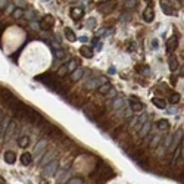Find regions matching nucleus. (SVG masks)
Listing matches in <instances>:
<instances>
[{
	"instance_id": "27",
	"label": "nucleus",
	"mask_w": 184,
	"mask_h": 184,
	"mask_svg": "<svg viewBox=\"0 0 184 184\" xmlns=\"http://www.w3.org/2000/svg\"><path fill=\"white\" fill-rule=\"evenodd\" d=\"M53 53H55V58H56V59H63V58L67 56V52L62 50V49H56Z\"/></svg>"
},
{
	"instance_id": "3",
	"label": "nucleus",
	"mask_w": 184,
	"mask_h": 184,
	"mask_svg": "<svg viewBox=\"0 0 184 184\" xmlns=\"http://www.w3.org/2000/svg\"><path fill=\"white\" fill-rule=\"evenodd\" d=\"M105 83H109L108 78H106V77H99V78H93V80H90V81H87V83H85V87L90 90H93V89L100 87L102 84H105Z\"/></svg>"
},
{
	"instance_id": "37",
	"label": "nucleus",
	"mask_w": 184,
	"mask_h": 184,
	"mask_svg": "<svg viewBox=\"0 0 184 184\" xmlns=\"http://www.w3.org/2000/svg\"><path fill=\"white\" fill-rule=\"evenodd\" d=\"M12 15H13V18H21L24 15V11H22V9H15Z\"/></svg>"
},
{
	"instance_id": "24",
	"label": "nucleus",
	"mask_w": 184,
	"mask_h": 184,
	"mask_svg": "<svg viewBox=\"0 0 184 184\" xmlns=\"http://www.w3.org/2000/svg\"><path fill=\"white\" fill-rule=\"evenodd\" d=\"M18 145H19V147H28V145H30V137L28 136H24V137H21V139L18 140Z\"/></svg>"
},
{
	"instance_id": "13",
	"label": "nucleus",
	"mask_w": 184,
	"mask_h": 184,
	"mask_svg": "<svg viewBox=\"0 0 184 184\" xmlns=\"http://www.w3.org/2000/svg\"><path fill=\"white\" fill-rule=\"evenodd\" d=\"M9 122H11L9 118H2V119H0V137H2L3 134H6V130L9 127Z\"/></svg>"
},
{
	"instance_id": "25",
	"label": "nucleus",
	"mask_w": 184,
	"mask_h": 184,
	"mask_svg": "<svg viewBox=\"0 0 184 184\" xmlns=\"http://www.w3.org/2000/svg\"><path fill=\"white\" fill-rule=\"evenodd\" d=\"M31 161H33V156L30 155V153H24L22 156H21V162H22V165H30L31 163Z\"/></svg>"
},
{
	"instance_id": "36",
	"label": "nucleus",
	"mask_w": 184,
	"mask_h": 184,
	"mask_svg": "<svg viewBox=\"0 0 184 184\" xmlns=\"http://www.w3.org/2000/svg\"><path fill=\"white\" fill-rule=\"evenodd\" d=\"M136 69H139L140 72H141V75H149L150 74V69L147 67H141V68H136Z\"/></svg>"
},
{
	"instance_id": "42",
	"label": "nucleus",
	"mask_w": 184,
	"mask_h": 184,
	"mask_svg": "<svg viewBox=\"0 0 184 184\" xmlns=\"http://www.w3.org/2000/svg\"><path fill=\"white\" fill-rule=\"evenodd\" d=\"M175 109H174V108H171V109H169V111H168V113H171V115H174V113H175Z\"/></svg>"
},
{
	"instance_id": "29",
	"label": "nucleus",
	"mask_w": 184,
	"mask_h": 184,
	"mask_svg": "<svg viewBox=\"0 0 184 184\" xmlns=\"http://www.w3.org/2000/svg\"><path fill=\"white\" fill-rule=\"evenodd\" d=\"M124 5L127 9H133L137 6V0H124Z\"/></svg>"
},
{
	"instance_id": "12",
	"label": "nucleus",
	"mask_w": 184,
	"mask_h": 184,
	"mask_svg": "<svg viewBox=\"0 0 184 184\" xmlns=\"http://www.w3.org/2000/svg\"><path fill=\"white\" fill-rule=\"evenodd\" d=\"M161 7H162V11L165 12L167 15H177V12L172 9V6L168 5L167 0H161Z\"/></svg>"
},
{
	"instance_id": "32",
	"label": "nucleus",
	"mask_w": 184,
	"mask_h": 184,
	"mask_svg": "<svg viewBox=\"0 0 184 184\" xmlns=\"http://www.w3.org/2000/svg\"><path fill=\"white\" fill-rule=\"evenodd\" d=\"M113 7H115V5H109V6H103V5H102L99 9H100V12H103V13H109Z\"/></svg>"
},
{
	"instance_id": "8",
	"label": "nucleus",
	"mask_w": 184,
	"mask_h": 184,
	"mask_svg": "<svg viewBox=\"0 0 184 184\" xmlns=\"http://www.w3.org/2000/svg\"><path fill=\"white\" fill-rule=\"evenodd\" d=\"M183 130H178L177 133L174 134V137H172V145H171V149L172 150H175V147H178L180 143H181V140H183Z\"/></svg>"
},
{
	"instance_id": "38",
	"label": "nucleus",
	"mask_w": 184,
	"mask_h": 184,
	"mask_svg": "<svg viewBox=\"0 0 184 184\" xmlns=\"http://www.w3.org/2000/svg\"><path fill=\"white\" fill-rule=\"evenodd\" d=\"M7 6V0H0V9H5Z\"/></svg>"
},
{
	"instance_id": "5",
	"label": "nucleus",
	"mask_w": 184,
	"mask_h": 184,
	"mask_svg": "<svg viewBox=\"0 0 184 184\" xmlns=\"http://www.w3.org/2000/svg\"><path fill=\"white\" fill-rule=\"evenodd\" d=\"M46 146H47V141H46V140H40L39 143H37V146H35L34 152H33V156L34 158L43 156V152L46 150Z\"/></svg>"
},
{
	"instance_id": "16",
	"label": "nucleus",
	"mask_w": 184,
	"mask_h": 184,
	"mask_svg": "<svg viewBox=\"0 0 184 184\" xmlns=\"http://www.w3.org/2000/svg\"><path fill=\"white\" fill-rule=\"evenodd\" d=\"M168 67H169L171 71H175V69L178 68V62H177V58H175L174 55L168 58Z\"/></svg>"
},
{
	"instance_id": "30",
	"label": "nucleus",
	"mask_w": 184,
	"mask_h": 184,
	"mask_svg": "<svg viewBox=\"0 0 184 184\" xmlns=\"http://www.w3.org/2000/svg\"><path fill=\"white\" fill-rule=\"evenodd\" d=\"M68 72H69L68 71V65H63V67H61L58 69V77H65Z\"/></svg>"
},
{
	"instance_id": "23",
	"label": "nucleus",
	"mask_w": 184,
	"mask_h": 184,
	"mask_svg": "<svg viewBox=\"0 0 184 184\" xmlns=\"http://www.w3.org/2000/svg\"><path fill=\"white\" fill-rule=\"evenodd\" d=\"M111 89H112L111 84H109V83H105V84H102L100 87H99V93H100V94H108Z\"/></svg>"
},
{
	"instance_id": "7",
	"label": "nucleus",
	"mask_w": 184,
	"mask_h": 184,
	"mask_svg": "<svg viewBox=\"0 0 184 184\" xmlns=\"http://www.w3.org/2000/svg\"><path fill=\"white\" fill-rule=\"evenodd\" d=\"M69 15H71V18H72L74 21H78V19H81V18L84 16V9L83 7H72L71 9V12H69Z\"/></svg>"
},
{
	"instance_id": "10",
	"label": "nucleus",
	"mask_w": 184,
	"mask_h": 184,
	"mask_svg": "<svg viewBox=\"0 0 184 184\" xmlns=\"http://www.w3.org/2000/svg\"><path fill=\"white\" fill-rule=\"evenodd\" d=\"M99 171V178L100 180H109L113 177V172H112V169L111 168H102V169H97Z\"/></svg>"
},
{
	"instance_id": "17",
	"label": "nucleus",
	"mask_w": 184,
	"mask_h": 184,
	"mask_svg": "<svg viewBox=\"0 0 184 184\" xmlns=\"http://www.w3.org/2000/svg\"><path fill=\"white\" fill-rule=\"evenodd\" d=\"M5 161L7 162V163H11V165H13V163H15V161H16V155H15L13 152L7 150V152L5 153Z\"/></svg>"
},
{
	"instance_id": "4",
	"label": "nucleus",
	"mask_w": 184,
	"mask_h": 184,
	"mask_svg": "<svg viewBox=\"0 0 184 184\" xmlns=\"http://www.w3.org/2000/svg\"><path fill=\"white\" fill-rule=\"evenodd\" d=\"M0 94H2V99H3V102H5L7 106H11L13 102L16 100V97L12 94L7 89H2V90H0Z\"/></svg>"
},
{
	"instance_id": "28",
	"label": "nucleus",
	"mask_w": 184,
	"mask_h": 184,
	"mask_svg": "<svg viewBox=\"0 0 184 184\" xmlns=\"http://www.w3.org/2000/svg\"><path fill=\"white\" fill-rule=\"evenodd\" d=\"M13 131H15V122H9V127L6 130V137L11 139V136L13 134Z\"/></svg>"
},
{
	"instance_id": "20",
	"label": "nucleus",
	"mask_w": 184,
	"mask_h": 184,
	"mask_svg": "<svg viewBox=\"0 0 184 184\" xmlns=\"http://www.w3.org/2000/svg\"><path fill=\"white\" fill-rule=\"evenodd\" d=\"M156 125L161 131H168V130H169V122H168L167 119H159Z\"/></svg>"
},
{
	"instance_id": "22",
	"label": "nucleus",
	"mask_w": 184,
	"mask_h": 184,
	"mask_svg": "<svg viewBox=\"0 0 184 184\" xmlns=\"http://www.w3.org/2000/svg\"><path fill=\"white\" fill-rule=\"evenodd\" d=\"M80 52H81V55H83L84 58H87V59H90V58L93 56V50H91L90 47H85V46H83V47L80 49Z\"/></svg>"
},
{
	"instance_id": "26",
	"label": "nucleus",
	"mask_w": 184,
	"mask_h": 184,
	"mask_svg": "<svg viewBox=\"0 0 184 184\" xmlns=\"http://www.w3.org/2000/svg\"><path fill=\"white\" fill-rule=\"evenodd\" d=\"M78 63H80V62L77 61V59H71L69 63H68V71H69V72H72L74 69H77V68H78Z\"/></svg>"
},
{
	"instance_id": "14",
	"label": "nucleus",
	"mask_w": 184,
	"mask_h": 184,
	"mask_svg": "<svg viewBox=\"0 0 184 184\" xmlns=\"http://www.w3.org/2000/svg\"><path fill=\"white\" fill-rule=\"evenodd\" d=\"M178 46V41H177V39L175 37H171V39H168V41H167V52H171L172 50H175V47Z\"/></svg>"
},
{
	"instance_id": "21",
	"label": "nucleus",
	"mask_w": 184,
	"mask_h": 184,
	"mask_svg": "<svg viewBox=\"0 0 184 184\" xmlns=\"http://www.w3.org/2000/svg\"><path fill=\"white\" fill-rule=\"evenodd\" d=\"M150 122H145L143 125H141V128H140V137H146L147 136V133L150 131Z\"/></svg>"
},
{
	"instance_id": "31",
	"label": "nucleus",
	"mask_w": 184,
	"mask_h": 184,
	"mask_svg": "<svg viewBox=\"0 0 184 184\" xmlns=\"http://www.w3.org/2000/svg\"><path fill=\"white\" fill-rule=\"evenodd\" d=\"M67 183H68V184H83V183H84V180L81 178V177H74V178L68 180Z\"/></svg>"
},
{
	"instance_id": "33",
	"label": "nucleus",
	"mask_w": 184,
	"mask_h": 184,
	"mask_svg": "<svg viewBox=\"0 0 184 184\" xmlns=\"http://www.w3.org/2000/svg\"><path fill=\"white\" fill-rule=\"evenodd\" d=\"M159 143H161V136H155L150 141V147H156Z\"/></svg>"
},
{
	"instance_id": "34",
	"label": "nucleus",
	"mask_w": 184,
	"mask_h": 184,
	"mask_svg": "<svg viewBox=\"0 0 184 184\" xmlns=\"http://www.w3.org/2000/svg\"><path fill=\"white\" fill-rule=\"evenodd\" d=\"M169 102H171L172 105L178 103V102H180V94H178V93H174V94H171V97H169Z\"/></svg>"
},
{
	"instance_id": "35",
	"label": "nucleus",
	"mask_w": 184,
	"mask_h": 184,
	"mask_svg": "<svg viewBox=\"0 0 184 184\" xmlns=\"http://www.w3.org/2000/svg\"><path fill=\"white\" fill-rule=\"evenodd\" d=\"M122 105H124V99H121V97H119V99H117V100L113 102V109H119V108H121Z\"/></svg>"
},
{
	"instance_id": "18",
	"label": "nucleus",
	"mask_w": 184,
	"mask_h": 184,
	"mask_svg": "<svg viewBox=\"0 0 184 184\" xmlns=\"http://www.w3.org/2000/svg\"><path fill=\"white\" fill-rule=\"evenodd\" d=\"M53 156H55V153H53V152H47L44 156H43V159L40 161L41 167H44V165H47V163H49L50 161H53Z\"/></svg>"
},
{
	"instance_id": "19",
	"label": "nucleus",
	"mask_w": 184,
	"mask_h": 184,
	"mask_svg": "<svg viewBox=\"0 0 184 184\" xmlns=\"http://www.w3.org/2000/svg\"><path fill=\"white\" fill-rule=\"evenodd\" d=\"M152 103L156 106V108H159V109H165V108H167L165 100H163V99H159V97H153V99H152Z\"/></svg>"
},
{
	"instance_id": "40",
	"label": "nucleus",
	"mask_w": 184,
	"mask_h": 184,
	"mask_svg": "<svg viewBox=\"0 0 184 184\" xmlns=\"http://www.w3.org/2000/svg\"><path fill=\"white\" fill-rule=\"evenodd\" d=\"M180 147H181V155H184V137L181 140V143H180Z\"/></svg>"
},
{
	"instance_id": "9",
	"label": "nucleus",
	"mask_w": 184,
	"mask_h": 184,
	"mask_svg": "<svg viewBox=\"0 0 184 184\" xmlns=\"http://www.w3.org/2000/svg\"><path fill=\"white\" fill-rule=\"evenodd\" d=\"M83 75H84V69L81 67H78L77 69H74L72 72H71V77H69V78H71L72 83H77L78 80L83 78Z\"/></svg>"
},
{
	"instance_id": "41",
	"label": "nucleus",
	"mask_w": 184,
	"mask_h": 184,
	"mask_svg": "<svg viewBox=\"0 0 184 184\" xmlns=\"http://www.w3.org/2000/svg\"><path fill=\"white\" fill-rule=\"evenodd\" d=\"M80 41H83V43H85V41H89V39H87V37H80Z\"/></svg>"
},
{
	"instance_id": "39",
	"label": "nucleus",
	"mask_w": 184,
	"mask_h": 184,
	"mask_svg": "<svg viewBox=\"0 0 184 184\" xmlns=\"http://www.w3.org/2000/svg\"><path fill=\"white\" fill-rule=\"evenodd\" d=\"M94 25H96V21H94V19H90L89 22H87V27H90V28H93Z\"/></svg>"
},
{
	"instance_id": "1",
	"label": "nucleus",
	"mask_w": 184,
	"mask_h": 184,
	"mask_svg": "<svg viewBox=\"0 0 184 184\" xmlns=\"http://www.w3.org/2000/svg\"><path fill=\"white\" fill-rule=\"evenodd\" d=\"M58 167H59V162L56 161V159L50 161L47 165H44L43 175H44V177H53V175L56 174V171H58Z\"/></svg>"
},
{
	"instance_id": "2",
	"label": "nucleus",
	"mask_w": 184,
	"mask_h": 184,
	"mask_svg": "<svg viewBox=\"0 0 184 184\" xmlns=\"http://www.w3.org/2000/svg\"><path fill=\"white\" fill-rule=\"evenodd\" d=\"M53 25H55V16H52V15H44L43 19H41V22H40V27L43 28L44 31L52 30Z\"/></svg>"
},
{
	"instance_id": "6",
	"label": "nucleus",
	"mask_w": 184,
	"mask_h": 184,
	"mask_svg": "<svg viewBox=\"0 0 184 184\" xmlns=\"http://www.w3.org/2000/svg\"><path fill=\"white\" fill-rule=\"evenodd\" d=\"M130 103H131V111L134 112H140V111H143V103L137 99V97H134V96H131L130 97Z\"/></svg>"
},
{
	"instance_id": "11",
	"label": "nucleus",
	"mask_w": 184,
	"mask_h": 184,
	"mask_svg": "<svg viewBox=\"0 0 184 184\" xmlns=\"http://www.w3.org/2000/svg\"><path fill=\"white\" fill-rule=\"evenodd\" d=\"M143 18H145L146 22H153V19H155V12H153V9L147 6L145 9V12H143Z\"/></svg>"
},
{
	"instance_id": "43",
	"label": "nucleus",
	"mask_w": 184,
	"mask_h": 184,
	"mask_svg": "<svg viewBox=\"0 0 184 184\" xmlns=\"http://www.w3.org/2000/svg\"><path fill=\"white\" fill-rule=\"evenodd\" d=\"M181 75H184V65H183V68H181Z\"/></svg>"
},
{
	"instance_id": "15",
	"label": "nucleus",
	"mask_w": 184,
	"mask_h": 184,
	"mask_svg": "<svg viewBox=\"0 0 184 184\" xmlns=\"http://www.w3.org/2000/svg\"><path fill=\"white\" fill-rule=\"evenodd\" d=\"M63 33H65V37H67V40H69L71 43L77 41V35H75V33H74V31L69 27L65 28V31H63Z\"/></svg>"
}]
</instances>
